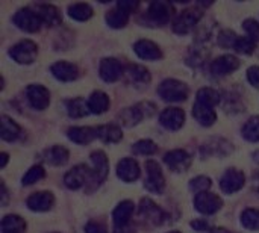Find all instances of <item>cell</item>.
I'll return each mask as SVG.
<instances>
[{
    "mask_svg": "<svg viewBox=\"0 0 259 233\" xmlns=\"http://www.w3.org/2000/svg\"><path fill=\"white\" fill-rule=\"evenodd\" d=\"M158 108L153 102H140L134 106L124 108L120 114H118V121L121 126L124 127H134L137 124H140L144 118H150L156 114Z\"/></svg>",
    "mask_w": 259,
    "mask_h": 233,
    "instance_id": "cell-1",
    "label": "cell"
},
{
    "mask_svg": "<svg viewBox=\"0 0 259 233\" xmlns=\"http://www.w3.org/2000/svg\"><path fill=\"white\" fill-rule=\"evenodd\" d=\"M91 180L88 183V187L85 188L88 193H93L94 190H97L108 177L109 174V161L108 156L103 150H94L91 155Z\"/></svg>",
    "mask_w": 259,
    "mask_h": 233,
    "instance_id": "cell-2",
    "label": "cell"
},
{
    "mask_svg": "<svg viewBox=\"0 0 259 233\" xmlns=\"http://www.w3.org/2000/svg\"><path fill=\"white\" fill-rule=\"evenodd\" d=\"M158 96L168 103L185 102L190 96V88L185 82L178 79H165L158 86Z\"/></svg>",
    "mask_w": 259,
    "mask_h": 233,
    "instance_id": "cell-3",
    "label": "cell"
},
{
    "mask_svg": "<svg viewBox=\"0 0 259 233\" xmlns=\"http://www.w3.org/2000/svg\"><path fill=\"white\" fill-rule=\"evenodd\" d=\"M138 217L144 226L158 227L167 221V214L152 199L144 197L138 205Z\"/></svg>",
    "mask_w": 259,
    "mask_h": 233,
    "instance_id": "cell-4",
    "label": "cell"
},
{
    "mask_svg": "<svg viewBox=\"0 0 259 233\" xmlns=\"http://www.w3.org/2000/svg\"><path fill=\"white\" fill-rule=\"evenodd\" d=\"M8 55L14 62L20 65H30L36 61L38 45L32 39H21L9 47Z\"/></svg>",
    "mask_w": 259,
    "mask_h": 233,
    "instance_id": "cell-5",
    "label": "cell"
},
{
    "mask_svg": "<svg viewBox=\"0 0 259 233\" xmlns=\"http://www.w3.org/2000/svg\"><path fill=\"white\" fill-rule=\"evenodd\" d=\"M202 9L199 8H190V9H184L181 11L171 24V29L176 35H188L191 33L196 26L199 24L200 18H202Z\"/></svg>",
    "mask_w": 259,
    "mask_h": 233,
    "instance_id": "cell-6",
    "label": "cell"
},
{
    "mask_svg": "<svg viewBox=\"0 0 259 233\" xmlns=\"http://www.w3.org/2000/svg\"><path fill=\"white\" fill-rule=\"evenodd\" d=\"M175 15V8L170 2H162L156 0L152 2L144 14L146 21L153 24V26H165L170 23V20Z\"/></svg>",
    "mask_w": 259,
    "mask_h": 233,
    "instance_id": "cell-7",
    "label": "cell"
},
{
    "mask_svg": "<svg viewBox=\"0 0 259 233\" xmlns=\"http://www.w3.org/2000/svg\"><path fill=\"white\" fill-rule=\"evenodd\" d=\"M12 23L23 32H27V33H35L38 32L44 24L39 18V15L36 14V11L32 8V6H24V8H20L14 17H12Z\"/></svg>",
    "mask_w": 259,
    "mask_h": 233,
    "instance_id": "cell-8",
    "label": "cell"
},
{
    "mask_svg": "<svg viewBox=\"0 0 259 233\" xmlns=\"http://www.w3.org/2000/svg\"><path fill=\"white\" fill-rule=\"evenodd\" d=\"M146 168V179H144V188L146 191L152 194H162L165 190V177L161 170V165L155 159H147L144 164Z\"/></svg>",
    "mask_w": 259,
    "mask_h": 233,
    "instance_id": "cell-9",
    "label": "cell"
},
{
    "mask_svg": "<svg viewBox=\"0 0 259 233\" xmlns=\"http://www.w3.org/2000/svg\"><path fill=\"white\" fill-rule=\"evenodd\" d=\"M91 180V168L87 164H77L64 174V187L70 191L87 188Z\"/></svg>",
    "mask_w": 259,
    "mask_h": 233,
    "instance_id": "cell-10",
    "label": "cell"
},
{
    "mask_svg": "<svg viewBox=\"0 0 259 233\" xmlns=\"http://www.w3.org/2000/svg\"><path fill=\"white\" fill-rule=\"evenodd\" d=\"M234 152V144L226 138H211L200 147V156L208 158H226Z\"/></svg>",
    "mask_w": 259,
    "mask_h": 233,
    "instance_id": "cell-11",
    "label": "cell"
},
{
    "mask_svg": "<svg viewBox=\"0 0 259 233\" xmlns=\"http://www.w3.org/2000/svg\"><path fill=\"white\" fill-rule=\"evenodd\" d=\"M164 164L173 173H185L193 164L191 155L184 149H173L164 155Z\"/></svg>",
    "mask_w": 259,
    "mask_h": 233,
    "instance_id": "cell-12",
    "label": "cell"
},
{
    "mask_svg": "<svg viewBox=\"0 0 259 233\" xmlns=\"http://www.w3.org/2000/svg\"><path fill=\"white\" fill-rule=\"evenodd\" d=\"M194 208L202 215H215L223 208V200L215 193H202L194 196Z\"/></svg>",
    "mask_w": 259,
    "mask_h": 233,
    "instance_id": "cell-13",
    "label": "cell"
},
{
    "mask_svg": "<svg viewBox=\"0 0 259 233\" xmlns=\"http://www.w3.org/2000/svg\"><path fill=\"white\" fill-rule=\"evenodd\" d=\"M244 185H246V174L238 168H228L220 177V190L228 196L241 191Z\"/></svg>",
    "mask_w": 259,
    "mask_h": 233,
    "instance_id": "cell-14",
    "label": "cell"
},
{
    "mask_svg": "<svg viewBox=\"0 0 259 233\" xmlns=\"http://www.w3.org/2000/svg\"><path fill=\"white\" fill-rule=\"evenodd\" d=\"M26 100L35 111H44L50 105V91L41 83H30L26 88Z\"/></svg>",
    "mask_w": 259,
    "mask_h": 233,
    "instance_id": "cell-15",
    "label": "cell"
},
{
    "mask_svg": "<svg viewBox=\"0 0 259 233\" xmlns=\"http://www.w3.org/2000/svg\"><path fill=\"white\" fill-rule=\"evenodd\" d=\"M99 76L106 83H114L124 76V67L117 58H103L99 64Z\"/></svg>",
    "mask_w": 259,
    "mask_h": 233,
    "instance_id": "cell-16",
    "label": "cell"
},
{
    "mask_svg": "<svg viewBox=\"0 0 259 233\" xmlns=\"http://www.w3.org/2000/svg\"><path fill=\"white\" fill-rule=\"evenodd\" d=\"M185 111L179 106H168L159 114V124L171 132H176L185 124Z\"/></svg>",
    "mask_w": 259,
    "mask_h": 233,
    "instance_id": "cell-17",
    "label": "cell"
},
{
    "mask_svg": "<svg viewBox=\"0 0 259 233\" xmlns=\"http://www.w3.org/2000/svg\"><path fill=\"white\" fill-rule=\"evenodd\" d=\"M240 65H241V61L235 55H222L211 62L209 71L217 77H223V76L235 73L240 68Z\"/></svg>",
    "mask_w": 259,
    "mask_h": 233,
    "instance_id": "cell-18",
    "label": "cell"
},
{
    "mask_svg": "<svg viewBox=\"0 0 259 233\" xmlns=\"http://www.w3.org/2000/svg\"><path fill=\"white\" fill-rule=\"evenodd\" d=\"M117 177L124 183H134L141 176V167L134 158H123L117 162Z\"/></svg>",
    "mask_w": 259,
    "mask_h": 233,
    "instance_id": "cell-19",
    "label": "cell"
},
{
    "mask_svg": "<svg viewBox=\"0 0 259 233\" xmlns=\"http://www.w3.org/2000/svg\"><path fill=\"white\" fill-rule=\"evenodd\" d=\"M55 206V196L50 191H36L26 199V208L32 212H49Z\"/></svg>",
    "mask_w": 259,
    "mask_h": 233,
    "instance_id": "cell-20",
    "label": "cell"
},
{
    "mask_svg": "<svg viewBox=\"0 0 259 233\" xmlns=\"http://www.w3.org/2000/svg\"><path fill=\"white\" fill-rule=\"evenodd\" d=\"M132 49H134L135 55L143 61H159L162 58L161 47L156 42H153L152 39H146V38L138 39L134 42Z\"/></svg>",
    "mask_w": 259,
    "mask_h": 233,
    "instance_id": "cell-21",
    "label": "cell"
},
{
    "mask_svg": "<svg viewBox=\"0 0 259 233\" xmlns=\"http://www.w3.org/2000/svg\"><path fill=\"white\" fill-rule=\"evenodd\" d=\"M52 76L59 82H73L79 77V68L76 64L68 61H56L50 65Z\"/></svg>",
    "mask_w": 259,
    "mask_h": 233,
    "instance_id": "cell-22",
    "label": "cell"
},
{
    "mask_svg": "<svg viewBox=\"0 0 259 233\" xmlns=\"http://www.w3.org/2000/svg\"><path fill=\"white\" fill-rule=\"evenodd\" d=\"M32 8L36 11L42 24L47 27H55V26L62 23L61 11L55 5H52V3H35Z\"/></svg>",
    "mask_w": 259,
    "mask_h": 233,
    "instance_id": "cell-23",
    "label": "cell"
},
{
    "mask_svg": "<svg viewBox=\"0 0 259 233\" xmlns=\"http://www.w3.org/2000/svg\"><path fill=\"white\" fill-rule=\"evenodd\" d=\"M67 138L77 146H87L97 138V132L91 126H71L67 129Z\"/></svg>",
    "mask_w": 259,
    "mask_h": 233,
    "instance_id": "cell-24",
    "label": "cell"
},
{
    "mask_svg": "<svg viewBox=\"0 0 259 233\" xmlns=\"http://www.w3.org/2000/svg\"><path fill=\"white\" fill-rule=\"evenodd\" d=\"M126 79L137 86H147L152 80L150 71L141 64H127L124 67Z\"/></svg>",
    "mask_w": 259,
    "mask_h": 233,
    "instance_id": "cell-25",
    "label": "cell"
},
{
    "mask_svg": "<svg viewBox=\"0 0 259 233\" xmlns=\"http://www.w3.org/2000/svg\"><path fill=\"white\" fill-rule=\"evenodd\" d=\"M134 212H135V203L132 200H121L120 203H117V206L112 211V223H114V227H120V226L131 224V220H132Z\"/></svg>",
    "mask_w": 259,
    "mask_h": 233,
    "instance_id": "cell-26",
    "label": "cell"
},
{
    "mask_svg": "<svg viewBox=\"0 0 259 233\" xmlns=\"http://www.w3.org/2000/svg\"><path fill=\"white\" fill-rule=\"evenodd\" d=\"M70 152L64 146H52L42 152V161L52 167H62L68 162Z\"/></svg>",
    "mask_w": 259,
    "mask_h": 233,
    "instance_id": "cell-27",
    "label": "cell"
},
{
    "mask_svg": "<svg viewBox=\"0 0 259 233\" xmlns=\"http://www.w3.org/2000/svg\"><path fill=\"white\" fill-rule=\"evenodd\" d=\"M193 117L203 127H211L217 121V112H215V109L214 108H209V106H205L202 103H197V102L193 105Z\"/></svg>",
    "mask_w": 259,
    "mask_h": 233,
    "instance_id": "cell-28",
    "label": "cell"
},
{
    "mask_svg": "<svg viewBox=\"0 0 259 233\" xmlns=\"http://www.w3.org/2000/svg\"><path fill=\"white\" fill-rule=\"evenodd\" d=\"M21 127L8 115L0 117V138L6 143H14L21 136Z\"/></svg>",
    "mask_w": 259,
    "mask_h": 233,
    "instance_id": "cell-29",
    "label": "cell"
},
{
    "mask_svg": "<svg viewBox=\"0 0 259 233\" xmlns=\"http://www.w3.org/2000/svg\"><path fill=\"white\" fill-rule=\"evenodd\" d=\"M96 132H97V138L106 144H117L123 139V130H121V126L118 124H100L96 127Z\"/></svg>",
    "mask_w": 259,
    "mask_h": 233,
    "instance_id": "cell-30",
    "label": "cell"
},
{
    "mask_svg": "<svg viewBox=\"0 0 259 233\" xmlns=\"http://www.w3.org/2000/svg\"><path fill=\"white\" fill-rule=\"evenodd\" d=\"M109 106H111V99L103 91H94L88 97V108H90V112L94 115L105 114L109 109Z\"/></svg>",
    "mask_w": 259,
    "mask_h": 233,
    "instance_id": "cell-31",
    "label": "cell"
},
{
    "mask_svg": "<svg viewBox=\"0 0 259 233\" xmlns=\"http://www.w3.org/2000/svg\"><path fill=\"white\" fill-rule=\"evenodd\" d=\"M26 221L17 214H8L2 218L0 230L2 233H26Z\"/></svg>",
    "mask_w": 259,
    "mask_h": 233,
    "instance_id": "cell-32",
    "label": "cell"
},
{
    "mask_svg": "<svg viewBox=\"0 0 259 233\" xmlns=\"http://www.w3.org/2000/svg\"><path fill=\"white\" fill-rule=\"evenodd\" d=\"M65 109H67V114L70 118H83L87 117L90 112V108H88V100H85L83 97H73L70 100H67L65 103Z\"/></svg>",
    "mask_w": 259,
    "mask_h": 233,
    "instance_id": "cell-33",
    "label": "cell"
},
{
    "mask_svg": "<svg viewBox=\"0 0 259 233\" xmlns=\"http://www.w3.org/2000/svg\"><path fill=\"white\" fill-rule=\"evenodd\" d=\"M67 14L74 21H88L94 15V9L90 3H71L67 8Z\"/></svg>",
    "mask_w": 259,
    "mask_h": 233,
    "instance_id": "cell-34",
    "label": "cell"
},
{
    "mask_svg": "<svg viewBox=\"0 0 259 233\" xmlns=\"http://www.w3.org/2000/svg\"><path fill=\"white\" fill-rule=\"evenodd\" d=\"M105 20L111 29H124L129 23V14L115 6L105 14Z\"/></svg>",
    "mask_w": 259,
    "mask_h": 233,
    "instance_id": "cell-35",
    "label": "cell"
},
{
    "mask_svg": "<svg viewBox=\"0 0 259 233\" xmlns=\"http://www.w3.org/2000/svg\"><path fill=\"white\" fill-rule=\"evenodd\" d=\"M196 99H197L196 100L197 103H202V105L209 106V108H215L222 102V94L211 86H203L197 91Z\"/></svg>",
    "mask_w": 259,
    "mask_h": 233,
    "instance_id": "cell-36",
    "label": "cell"
},
{
    "mask_svg": "<svg viewBox=\"0 0 259 233\" xmlns=\"http://www.w3.org/2000/svg\"><path fill=\"white\" fill-rule=\"evenodd\" d=\"M240 223L246 230L258 232L259 230V209L246 208L240 215Z\"/></svg>",
    "mask_w": 259,
    "mask_h": 233,
    "instance_id": "cell-37",
    "label": "cell"
},
{
    "mask_svg": "<svg viewBox=\"0 0 259 233\" xmlns=\"http://www.w3.org/2000/svg\"><path fill=\"white\" fill-rule=\"evenodd\" d=\"M241 136L249 143H259V115L250 117L241 127Z\"/></svg>",
    "mask_w": 259,
    "mask_h": 233,
    "instance_id": "cell-38",
    "label": "cell"
},
{
    "mask_svg": "<svg viewBox=\"0 0 259 233\" xmlns=\"http://www.w3.org/2000/svg\"><path fill=\"white\" fill-rule=\"evenodd\" d=\"M46 177V168L41 164H35L32 165L21 177V185L23 187H30L38 183L39 180H42Z\"/></svg>",
    "mask_w": 259,
    "mask_h": 233,
    "instance_id": "cell-39",
    "label": "cell"
},
{
    "mask_svg": "<svg viewBox=\"0 0 259 233\" xmlns=\"http://www.w3.org/2000/svg\"><path fill=\"white\" fill-rule=\"evenodd\" d=\"M159 150L158 144L152 139H140L132 144V153L137 156H153Z\"/></svg>",
    "mask_w": 259,
    "mask_h": 233,
    "instance_id": "cell-40",
    "label": "cell"
},
{
    "mask_svg": "<svg viewBox=\"0 0 259 233\" xmlns=\"http://www.w3.org/2000/svg\"><path fill=\"white\" fill-rule=\"evenodd\" d=\"M211 187H212V180L208 176H196L190 180V190L196 196L202 194V193H208L211 190Z\"/></svg>",
    "mask_w": 259,
    "mask_h": 233,
    "instance_id": "cell-41",
    "label": "cell"
},
{
    "mask_svg": "<svg viewBox=\"0 0 259 233\" xmlns=\"http://www.w3.org/2000/svg\"><path fill=\"white\" fill-rule=\"evenodd\" d=\"M256 41L252 39L250 36H238L237 39V44H235V52L237 53H241V55H253L255 50H256Z\"/></svg>",
    "mask_w": 259,
    "mask_h": 233,
    "instance_id": "cell-42",
    "label": "cell"
},
{
    "mask_svg": "<svg viewBox=\"0 0 259 233\" xmlns=\"http://www.w3.org/2000/svg\"><path fill=\"white\" fill-rule=\"evenodd\" d=\"M237 39H238V35L231 29L222 30L217 36V42L222 49H235Z\"/></svg>",
    "mask_w": 259,
    "mask_h": 233,
    "instance_id": "cell-43",
    "label": "cell"
},
{
    "mask_svg": "<svg viewBox=\"0 0 259 233\" xmlns=\"http://www.w3.org/2000/svg\"><path fill=\"white\" fill-rule=\"evenodd\" d=\"M243 29L247 33V36H250L252 39H255L256 42L259 41V21L255 18H246L243 21Z\"/></svg>",
    "mask_w": 259,
    "mask_h": 233,
    "instance_id": "cell-44",
    "label": "cell"
},
{
    "mask_svg": "<svg viewBox=\"0 0 259 233\" xmlns=\"http://www.w3.org/2000/svg\"><path fill=\"white\" fill-rule=\"evenodd\" d=\"M85 233H108V227L103 221L100 220H90L85 227H83Z\"/></svg>",
    "mask_w": 259,
    "mask_h": 233,
    "instance_id": "cell-45",
    "label": "cell"
},
{
    "mask_svg": "<svg viewBox=\"0 0 259 233\" xmlns=\"http://www.w3.org/2000/svg\"><path fill=\"white\" fill-rule=\"evenodd\" d=\"M225 108H226V111L231 112V114H237V112L244 111V105H241V102H240V99H238L237 96H229V97L226 99Z\"/></svg>",
    "mask_w": 259,
    "mask_h": 233,
    "instance_id": "cell-46",
    "label": "cell"
},
{
    "mask_svg": "<svg viewBox=\"0 0 259 233\" xmlns=\"http://www.w3.org/2000/svg\"><path fill=\"white\" fill-rule=\"evenodd\" d=\"M246 77H247V82L253 86V88H258L259 89V65H252L247 68L246 71Z\"/></svg>",
    "mask_w": 259,
    "mask_h": 233,
    "instance_id": "cell-47",
    "label": "cell"
},
{
    "mask_svg": "<svg viewBox=\"0 0 259 233\" xmlns=\"http://www.w3.org/2000/svg\"><path fill=\"white\" fill-rule=\"evenodd\" d=\"M140 3L137 0H118L117 2V8H120L121 11H124L126 14H134L138 9Z\"/></svg>",
    "mask_w": 259,
    "mask_h": 233,
    "instance_id": "cell-48",
    "label": "cell"
},
{
    "mask_svg": "<svg viewBox=\"0 0 259 233\" xmlns=\"http://www.w3.org/2000/svg\"><path fill=\"white\" fill-rule=\"evenodd\" d=\"M190 226H191V229H194L196 232H209L211 230V226H209V223L206 221V220H202V218H196V220H193L191 223H190Z\"/></svg>",
    "mask_w": 259,
    "mask_h": 233,
    "instance_id": "cell-49",
    "label": "cell"
},
{
    "mask_svg": "<svg viewBox=\"0 0 259 233\" xmlns=\"http://www.w3.org/2000/svg\"><path fill=\"white\" fill-rule=\"evenodd\" d=\"M8 200H9V194H8L6 185H5L3 180H0V205L2 206H6L8 205Z\"/></svg>",
    "mask_w": 259,
    "mask_h": 233,
    "instance_id": "cell-50",
    "label": "cell"
},
{
    "mask_svg": "<svg viewBox=\"0 0 259 233\" xmlns=\"http://www.w3.org/2000/svg\"><path fill=\"white\" fill-rule=\"evenodd\" d=\"M112 233H137L135 226L132 224H127V226H120V227H114Z\"/></svg>",
    "mask_w": 259,
    "mask_h": 233,
    "instance_id": "cell-51",
    "label": "cell"
},
{
    "mask_svg": "<svg viewBox=\"0 0 259 233\" xmlns=\"http://www.w3.org/2000/svg\"><path fill=\"white\" fill-rule=\"evenodd\" d=\"M8 162H9V155L6 152H2L0 153V168L3 170L8 165Z\"/></svg>",
    "mask_w": 259,
    "mask_h": 233,
    "instance_id": "cell-52",
    "label": "cell"
},
{
    "mask_svg": "<svg viewBox=\"0 0 259 233\" xmlns=\"http://www.w3.org/2000/svg\"><path fill=\"white\" fill-rule=\"evenodd\" d=\"M252 180H253V190L259 193V170L256 171H253V174H252Z\"/></svg>",
    "mask_w": 259,
    "mask_h": 233,
    "instance_id": "cell-53",
    "label": "cell"
},
{
    "mask_svg": "<svg viewBox=\"0 0 259 233\" xmlns=\"http://www.w3.org/2000/svg\"><path fill=\"white\" fill-rule=\"evenodd\" d=\"M252 156H253V161H255V162H258V164H259V150H256V152H255V153H253Z\"/></svg>",
    "mask_w": 259,
    "mask_h": 233,
    "instance_id": "cell-54",
    "label": "cell"
},
{
    "mask_svg": "<svg viewBox=\"0 0 259 233\" xmlns=\"http://www.w3.org/2000/svg\"><path fill=\"white\" fill-rule=\"evenodd\" d=\"M167 233H182V232H179V230H170V232H167Z\"/></svg>",
    "mask_w": 259,
    "mask_h": 233,
    "instance_id": "cell-55",
    "label": "cell"
},
{
    "mask_svg": "<svg viewBox=\"0 0 259 233\" xmlns=\"http://www.w3.org/2000/svg\"><path fill=\"white\" fill-rule=\"evenodd\" d=\"M52 233H59V232H52Z\"/></svg>",
    "mask_w": 259,
    "mask_h": 233,
    "instance_id": "cell-56",
    "label": "cell"
}]
</instances>
